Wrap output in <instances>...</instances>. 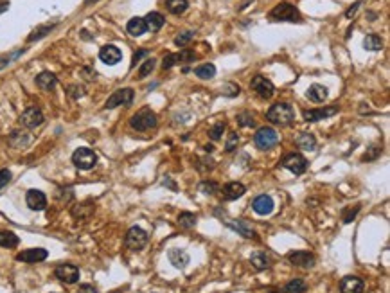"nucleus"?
Returning a JSON list of instances; mask_svg holds the SVG:
<instances>
[{"instance_id":"1","label":"nucleus","mask_w":390,"mask_h":293,"mask_svg":"<svg viewBox=\"0 0 390 293\" xmlns=\"http://www.w3.org/2000/svg\"><path fill=\"white\" fill-rule=\"evenodd\" d=\"M266 119L272 122V124L277 126H288L292 124L293 119H295V110L292 108V104L288 103H275L272 104V108L266 113Z\"/></svg>"},{"instance_id":"2","label":"nucleus","mask_w":390,"mask_h":293,"mask_svg":"<svg viewBox=\"0 0 390 293\" xmlns=\"http://www.w3.org/2000/svg\"><path fill=\"white\" fill-rule=\"evenodd\" d=\"M270 20L272 22H300V13L295 6L290 2H283V4L275 6L270 11Z\"/></svg>"},{"instance_id":"3","label":"nucleus","mask_w":390,"mask_h":293,"mask_svg":"<svg viewBox=\"0 0 390 293\" xmlns=\"http://www.w3.org/2000/svg\"><path fill=\"white\" fill-rule=\"evenodd\" d=\"M129 124L137 131H148V129L157 126V115H155V112H151L150 108H144L129 119Z\"/></svg>"},{"instance_id":"4","label":"nucleus","mask_w":390,"mask_h":293,"mask_svg":"<svg viewBox=\"0 0 390 293\" xmlns=\"http://www.w3.org/2000/svg\"><path fill=\"white\" fill-rule=\"evenodd\" d=\"M72 162L77 169L88 171V169L94 168L95 162H97V155H95L90 148H77L72 155Z\"/></svg>"},{"instance_id":"5","label":"nucleus","mask_w":390,"mask_h":293,"mask_svg":"<svg viewBox=\"0 0 390 293\" xmlns=\"http://www.w3.org/2000/svg\"><path fill=\"white\" fill-rule=\"evenodd\" d=\"M126 246H128L129 250L133 252H141L144 246L148 245V234L144 229L141 227H132L126 234V239H124Z\"/></svg>"},{"instance_id":"6","label":"nucleus","mask_w":390,"mask_h":293,"mask_svg":"<svg viewBox=\"0 0 390 293\" xmlns=\"http://www.w3.org/2000/svg\"><path fill=\"white\" fill-rule=\"evenodd\" d=\"M253 140H255V146L259 150H270V148H274L279 142V135L274 128H261L255 133Z\"/></svg>"},{"instance_id":"7","label":"nucleus","mask_w":390,"mask_h":293,"mask_svg":"<svg viewBox=\"0 0 390 293\" xmlns=\"http://www.w3.org/2000/svg\"><path fill=\"white\" fill-rule=\"evenodd\" d=\"M283 168L292 171L293 175H302L308 169V160L300 153H290V155H286L283 159Z\"/></svg>"},{"instance_id":"8","label":"nucleus","mask_w":390,"mask_h":293,"mask_svg":"<svg viewBox=\"0 0 390 293\" xmlns=\"http://www.w3.org/2000/svg\"><path fill=\"white\" fill-rule=\"evenodd\" d=\"M250 88H252L259 97H263V99H270L275 92V86L272 85V81H268V79L263 78V76H255V78L250 81Z\"/></svg>"},{"instance_id":"9","label":"nucleus","mask_w":390,"mask_h":293,"mask_svg":"<svg viewBox=\"0 0 390 293\" xmlns=\"http://www.w3.org/2000/svg\"><path fill=\"white\" fill-rule=\"evenodd\" d=\"M133 95L135 94H133L132 88H120V90H115L110 97H108L104 108H106V110H111V108L120 106V104H132Z\"/></svg>"},{"instance_id":"10","label":"nucleus","mask_w":390,"mask_h":293,"mask_svg":"<svg viewBox=\"0 0 390 293\" xmlns=\"http://www.w3.org/2000/svg\"><path fill=\"white\" fill-rule=\"evenodd\" d=\"M54 273L61 282H65V284H74V282L79 280V270H77V266L69 264V263L60 264V266L54 270Z\"/></svg>"},{"instance_id":"11","label":"nucleus","mask_w":390,"mask_h":293,"mask_svg":"<svg viewBox=\"0 0 390 293\" xmlns=\"http://www.w3.org/2000/svg\"><path fill=\"white\" fill-rule=\"evenodd\" d=\"M288 261H290L293 266L306 268V270L315 266V255L309 254V252H304V250L290 252V254H288Z\"/></svg>"},{"instance_id":"12","label":"nucleus","mask_w":390,"mask_h":293,"mask_svg":"<svg viewBox=\"0 0 390 293\" xmlns=\"http://www.w3.org/2000/svg\"><path fill=\"white\" fill-rule=\"evenodd\" d=\"M20 122H22V126H26V128H36V126H40L43 122L42 110L36 106L27 108L26 112L20 115Z\"/></svg>"},{"instance_id":"13","label":"nucleus","mask_w":390,"mask_h":293,"mask_svg":"<svg viewBox=\"0 0 390 293\" xmlns=\"http://www.w3.org/2000/svg\"><path fill=\"white\" fill-rule=\"evenodd\" d=\"M336 112H338V108L336 106L313 108V110H304V112H302V117H304V121H308V122H317V121H322V119H327V117L334 115Z\"/></svg>"},{"instance_id":"14","label":"nucleus","mask_w":390,"mask_h":293,"mask_svg":"<svg viewBox=\"0 0 390 293\" xmlns=\"http://www.w3.org/2000/svg\"><path fill=\"white\" fill-rule=\"evenodd\" d=\"M49 252L45 248H29V250H24L17 255V261L20 263H27V264H35L40 263L43 259H47Z\"/></svg>"},{"instance_id":"15","label":"nucleus","mask_w":390,"mask_h":293,"mask_svg":"<svg viewBox=\"0 0 390 293\" xmlns=\"http://www.w3.org/2000/svg\"><path fill=\"white\" fill-rule=\"evenodd\" d=\"M26 203L31 211H43V209L47 207V198H45V194L42 191L31 189L26 194Z\"/></svg>"},{"instance_id":"16","label":"nucleus","mask_w":390,"mask_h":293,"mask_svg":"<svg viewBox=\"0 0 390 293\" xmlns=\"http://www.w3.org/2000/svg\"><path fill=\"white\" fill-rule=\"evenodd\" d=\"M363 280L356 275H347L340 280V291L342 293H363Z\"/></svg>"},{"instance_id":"17","label":"nucleus","mask_w":390,"mask_h":293,"mask_svg":"<svg viewBox=\"0 0 390 293\" xmlns=\"http://www.w3.org/2000/svg\"><path fill=\"white\" fill-rule=\"evenodd\" d=\"M99 58H101V61L106 65H117L120 60H122V52H120V49L115 47V45H104V47L99 51Z\"/></svg>"},{"instance_id":"18","label":"nucleus","mask_w":390,"mask_h":293,"mask_svg":"<svg viewBox=\"0 0 390 293\" xmlns=\"http://www.w3.org/2000/svg\"><path fill=\"white\" fill-rule=\"evenodd\" d=\"M167 259H169V263H171L175 268H178V270H184V268L191 263L189 254L185 250H182V248H171V250L167 252Z\"/></svg>"},{"instance_id":"19","label":"nucleus","mask_w":390,"mask_h":293,"mask_svg":"<svg viewBox=\"0 0 390 293\" xmlns=\"http://www.w3.org/2000/svg\"><path fill=\"white\" fill-rule=\"evenodd\" d=\"M252 209L257 212L259 216H268V214H272V211H274V200H272L270 196H266V194H261V196H257V198L252 202Z\"/></svg>"},{"instance_id":"20","label":"nucleus","mask_w":390,"mask_h":293,"mask_svg":"<svg viewBox=\"0 0 390 293\" xmlns=\"http://www.w3.org/2000/svg\"><path fill=\"white\" fill-rule=\"evenodd\" d=\"M221 193H223V198L232 202V200L241 198V196L246 193V187H244L243 184H239V182H228L227 186H223Z\"/></svg>"},{"instance_id":"21","label":"nucleus","mask_w":390,"mask_h":293,"mask_svg":"<svg viewBox=\"0 0 390 293\" xmlns=\"http://www.w3.org/2000/svg\"><path fill=\"white\" fill-rule=\"evenodd\" d=\"M225 225H227L228 229L236 230V232L241 234L243 237H255V230L252 229V225H250L248 221H244V220H237V221L225 220Z\"/></svg>"},{"instance_id":"22","label":"nucleus","mask_w":390,"mask_h":293,"mask_svg":"<svg viewBox=\"0 0 390 293\" xmlns=\"http://www.w3.org/2000/svg\"><path fill=\"white\" fill-rule=\"evenodd\" d=\"M327 95H329V92L324 85H311L308 90V97L313 103H324L327 99Z\"/></svg>"},{"instance_id":"23","label":"nucleus","mask_w":390,"mask_h":293,"mask_svg":"<svg viewBox=\"0 0 390 293\" xmlns=\"http://www.w3.org/2000/svg\"><path fill=\"white\" fill-rule=\"evenodd\" d=\"M306 291V282L302 279H293L288 284H284L283 288L274 289L272 293H304Z\"/></svg>"},{"instance_id":"24","label":"nucleus","mask_w":390,"mask_h":293,"mask_svg":"<svg viewBox=\"0 0 390 293\" xmlns=\"http://www.w3.org/2000/svg\"><path fill=\"white\" fill-rule=\"evenodd\" d=\"M126 29H128V33L132 36H142L148 31V27H146V22H144V18L135 17V18H132V20L128 22Z\"/></svg>"},{"instance_id":"25","label":"nucleus","mask_w":390,"mask_h":293,"mask_svg":"<svg viewBox=\"0 0 390 293\" xmlns=\"http://www.w3.org/2000/svg\"><path fill=\"white\" fill-rule=\"evenodd\" d=\"M36 85L42 88V90H52L56 86V76L51 72H42L36 76Z\"/></svg>"},{"instance_id":"26","label":"nucleus","mask_w":390,"mask_h":293,"mask_svg":"<svg viewBox=\"0 0 390 293\" xmlns=\"http://www.w3.org/2000/svg\"><path fill=\"white\" fill-rule=\"evenodd\" d=\"M20 239L17 234H13L11 230H0V246L2 248H15L18 246Z\"/></svg>"},{"instance_id":"27","label":"nucleus","mask_w":390,"mask_h":293,"mask_svg":"<svg viewBox=\"0 0 390 293\" xmlns=\"http://www.w3.org/2000/svg\"><path fill=\"white\" fill-rule=\"evenodd\" d=\"M144 22H146V27L151 31V33H155V31H159L160 27L164 26V17L160 13H157V11H151V13H148V17L144 18Z\"/></svg>"},{"instance_id":"28","label":"nucleus","mask_w":390,"mask_h":293,"mask_svg":"<svg viewBox=\"0 0 390 293\" xmlns=\"http://www.w3.org/2000/svg\"><path fill=\"white\" fill-rule=\"evenodd\" d=\"M295 144L306 151H313L315 148H317V138H315L311 133H300L299 137H297Z\"/></svg>"},{"instance_id":"29","label":"nucleus","mask_w":390,"mask_h":293,"mask_svg":"<svg viewBox=\"0 0 390 293\" xmlns=\"http://www.w3.org/2000/svg\"><path fill=\"white\" fill-rule=\"evenodd\" d=\"M250 263L255 270H266L270 266V259L266 257V254H263V252H255V254L250 255Z\"/></svg>"},{"instance_id":"30","label":"nucleus","mask_w":390,"mask_h":293,"mask_svg":"<svg viewBox=\"0 0 390 293\" xmlns=\"http://www.w3.org/2000/svg\"><path fill=\"white\" fill-rule=\"evenodd\" d=\"M166 6L169 9V13L182 15L189 8V0H166Z\"/></svg>"},{"instance_id":"31","label":"nucleus","mask_w":390,"mask_h":293,"mask_svg":"<svg viewBox=\"0 0 390 293\" xmlns=\"http://www.w3.org/2000/svg\"><path fill=\"white\" fill-rule=\"evenodd\" d=\"M194 74H196L200 79H212L216 74V67L212 63H205V65H200L194 69Z\"/></svg>"},{"instance_id":"32","label":"nucleus","mask_w":390,"mask_h":293,"mask_svg":"<svg viewBox=\"0 0 390 293\" xmlns=\"http://www.w3.org/2000/svg\"><path fill=\"white\" fill-rule=\"evenodd\" d=\"M178 225H180L182 229H193L194 225H196V214H193V212H182L178 216Z\"/></svg>"},{"instance_id":"33","label":"nucleus","mask_w":390,"mask_h":293,"mask_svg":"<svg viewBox=\"0 0 390 293\" xmlns=\"http://www.w3.org/2000/svg\"><path fill=\"white\" fill-rule=\"evenodd\" d=\"M363 47L367 49V51H379V49L383 47V42H381V38H379V36L369 35V36H365Z\"/></svg>"},{"instance_id":"34","label":"nucleus","mask_w":390,"mask_h":293,"mask_svg":"<svg viewBox=\"0 0 390 293\" xmlns=\"http://www.w3.org/2000/svg\"><path fill=\"white\" fill-rule=\"evenodd\" d=\"M56 27V24H49V26H42L38 27V29H35V33L33 35H29V38H27V42H36V40L43 38V36H47L49 33H51L52 29Z\"/></svg>"},{"instance_id":"35","label":"nucleus","mask_w":390,"mask_h":293,"mask_svg":"<svg viewBox=\"0 0 390 293\" xmlns=\"http://www.w3.org/2000/svg\"><path fill=\"white\" fill-rule=\"evenodd\" d=\"M155 69V60L153 58H148L144 63H142V67L139 69V79H144L146 76H150L151 72H153Z\"/></svg>"},{"instance_id":"36","label":"nucleus","mask_w":390,"mask_h":293,"mask_svg":"<svg viewBox=\"0 0 390 293\" xmlns=\"http://www.w3.org/2000/svg\"><path fill=\"white\" fill-rule=\"evenodd\" d=\"M237 124L243 126V128H246V126H253L255 124L253 115L250 112H241L239 115H237Z\"/></svg>"},{"instance_id":"37","label":"nucleus","mask_w":390,"mask_h":293,"mask_svg":"<svg viewBox=\"0 0 390 293\" xmlns=\"http://www.w3.org/2000/svg\"><path fill=\"white\" fill-rule=\"evenodd\" d=\"M194 38V33L193 31H185V33H182V35H178L175 38V45H178V47H184V45H187L191 40Z\"/></svg>"},{"instance_id":"38","label":"nucleus","mask_w":390,"mask_h":293,"mask_svg":"<svg viewBox=\"0 0 390 293\" xmlns=\"http://www.w3.org/2000/svg\"><path fill=\"white\" fill-rule=\"evenodd\" d=\"M198 189L202 191L203 194H214L216 191L219 189V187H218V184H216V182L205 180V182H202V184H200V187H198Z\"/></svg>"},{"instance_id":"39","label":"nucleus","mask_w":390,"mask_h":293,"mask_svg":"<svg viewBox=\"0 0 390 293\" xmlns=\"http://www.w3.org/2000/svg\"><path fill=\"white\" fill-rule=\"evenodd\" d=\"M180 61V54H167L166 58H164L162 61V69H171V67H175L176 63Z\"/></svg>"},{"instance_id":"40","label":"nucleus","mask_w":390,"mask_h":293,"mask_svg":"<svg viewBox=\"0 0 390 293\" xmlns=\"http://www.w3.org/2000/svg\"><path fill=\"white\" fill-rule=\"evenodd\" d=\"M223 131H225V122H218L216 126H212V129L209 131V135H210L212 140H219Z\"/></svg>"},{"instance_id":"41","label":"nucleus","mask_w":390,"mask_h":293,"mask_svg":"<svg viewBox=\"0 0 390 293\" xmlns=\"http://www.w3.org/2000/svg\"><path fill=\"white\" fill-rule=\"evenodd\" d=\"M358 211H360V205H356L354 209H347V211H343V216H342L343 223H351V221L354 220V216L358 214Z\"/></svg>"},{"instance_id":"42","label":"nucleus","mask_w":390,"mask_h":293,"mask_svg":"<svg viewBox=\"0 0 390 293\" xmlns=\"http://www.w3.org/2000/svg\"><path fill=\"white\" fill-rule=\"evenodd\" d=\"M237 144H239V137H237V133H230V135H228V140H227V146H225V150L230 153V151L236 150Z\"/></svg>"},{"instance_id":"43","label":"nucleus","mask_w":390,"mask_h":293,"mask_svg":"<svg viewBox=\"0 0 390 293\" xmlns=\"http://www.w3.org/2000/svg\"><path fill=\"white\" fill-rule=\"evenodd\" d=\"M9 182H11V171L9 169H2L0 171V189L8 186Z\"/></svg>"},{"instance_id":"44","label":"nucleus","mask_w":390,"mask_h":293,"mask_svg":"<svg viewBox=\"0 0 390 293\" xmlns=\"http://www.w3.org/2000/svg\"><path fill=\"white\" fill-rule=\"evenodd\" d=\"M22 52H24V51H18V52H13V54H9V56H6V58H0V69H4L6 65L11 63V60H15V58L20 56Z\"/></svg>"},{"instance_id":"45","label":"nucleus","mask_w":390,"mask_h":293,"mask_svg":"<svg viewBox=\"0 0 390 293\" xmlns=\"http://www.w3.org/2000/svg\"><path fill=\"white\" fill-rule=\"evenodd\" d=\"M196 60V54L191 51H184L180 52V61H185V63H189V61H194Z\"/></svg>"},{"instance_id":"46","label":"nucleus","mask_w":390,"mask_h":293,"mask_svg":"<svg viewBox=\"0 0 390 293\" xmlns=\"http://www.w3.org/2000/svg\"><path fill=\"white\" fill-rule=\"evenodd\" d=\"M77 293H97V291H95L94 286H90V284H83V286H79V289H77Z\"/></svg>"},{"instance_id":"47","label":"nucleus","mask_w":390,"mask_h":293,"mask_svg":"<svg viewBox=\"0 0 390 293\" xmlns=\"http://www.w3.org/2000/svg\"><path fill=\"white\" fill-rule=\"evenodd\" d=\"M146 54H148V51H139V52H137V54H135V56H133V61H132V67H135V65H137V61H139V60H141V58H142V56H146Z\"/></svg>"},{"instance_id":"48","label":"nucleus","mask_w":390,"mask_h":293,"mask_svg":"<svg viewBox=\"0 0 390 293\" xmlns=\"http://www.w3.org/2000/svg\"><path fill=\"white\" fill-rule=\"evenodd\" d=\"M360 4H361V2H356V4H354V6H352V8H351V9H347V13H345V17H347V18H351V17H352V15H354V11H356V9L360 8Z\"/></svg>"},{"instance_id":"49","label":"nucleus","mask_w":390,"mask_h":293,"mask_svg":"<svg viewBox=\"0 0 390 293\" xmlns=\"http://www.w3.org/2000/svg\"><path fill=\"white\" fill-rule=\"evenodd\" d=\"M9 8V2H0V15L4 13V11H8Z\"/></svg>"},{"instance_id":"50","label":"nucleus","mask_w":390,"mask_h":293,"mask_svg":"<svg viewBox=\"0 0 390 293\" xmlns=\"http://www.w3.org/2000/svg\"><path fill=\"white\" fill-rule=\"evenodd\" d=\"M94 2H97V0H86L85 4H94Z\"/></svg>"}]
</instances>
